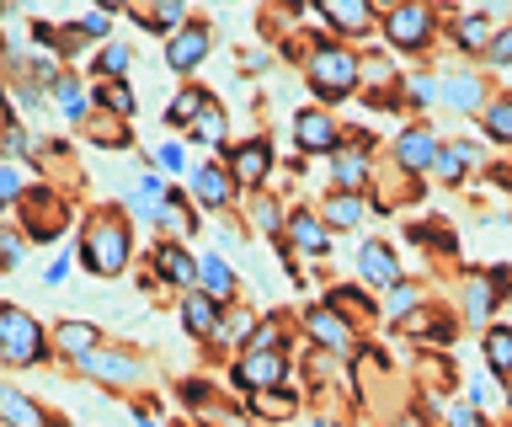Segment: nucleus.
Returning <instances> with one entry per match:
<instances>
[{"mask_svg": "<svg viewBox=\"0 0 512 427\" xmlns=\"http://www.w3.org/2000/svg\"><path fill=\"white\" fill-rule=\"evenodd\" d=\"M438 11L432 6H422V0H400V6H390V11H379V33H384V43H390L395 54H422L432 38H438Z\"/></svg>", "mask_w": 512, "mask_h": 427, "instance_id": "nucleus-3", "label": "nucleus"}, {"mask_svg": "<svg viewBox=\"0 0 512 427\" xmlns=\"http://www.w3.org/2000/svg\"><path fill=\"white\" fill-rule=\"evenodd\" d=\"M400 86H406V107H411V113H432V107H438V75H432V70L411 75V81H400Z\"/></svg>", "mask_w": 512, "mask_h": 427, "instance_id": "nucleus-41", "label": "nucleus"}, {"mask_svg": "<svg viewBox=\"0 0 512 427\" xmlns=\"http://www.w3.org/2000/svg\"><path fill=\"white\" fill-rule=\"evenodd\" d=\"M139 22L155 27V33H182V27H187V6H182V0H160L155 11H139Z\"/></svg>", "mask_w": 512, "mask_h": 427, "instance_id": "nucleus-42", "label": "nucleus"}, {"mask_svg": "<svg viewBox=\"0 0 512 427\" xmlns=\"http://www.w3.org/2000/svg\"><path fill=\"white\" fill-rule=\"evenodd\" d=\"M166 193H171V187L160 182V171H144V182L128 193V214H134V219H160V203H166Z\"/></svg>", "mask_w": 512, "mask_h": 427, "instance_id": "nucleus-36", "label": "nucleus"}, {"mask_svg": "<svg viewBox=\"0 0 512 427\" xmlns=\"http://www.w3.org/2000/svg\"><path fill=\"white\" fill-rule=\"evenodd\" d=\"M246 219H251L256 235H267V241H283V219H288V209L262 187V193H251V203H246Z\"/></svg>", "mask_w": 512, "mask_h": 427, "instance_id": "nucleus-30", "label": "nucleus"}, {"mask_svg": "<svg viewBox=\"0 0 512 427\" xmlns=\"http://www.w3.org/2000/svg\"><path fill=\"white\" fill-rule=\"evenodd\" d=\"M27 198V214H22V225H27V235H43V241H54V235L64 230V203L54 198V193H38V187H32V193H22Z\"/></svg>", "mask_w": 512, "mask_h": 427, "instance_id": "nucleus-22", "label": "nucleus"}, {"mask_svg": "<svg viewBox=\"0 0 512 427\" xmlns=\"http://www.w3.org/2000/svg\"><path fill=\"white\" fill-rule=\"evenodd\" d=\"M358 278H363V289L390 294L395 283L406 278V267H400V257H395L390 241H363V246H358Z\"/></svg>", "mask_w": 512, "mask_h": 427, "instance_id": "nucleus-13", "label": "nucleus"}, {"mask_svg": "<svg viewBox=\"0 0 512 427\" xmlns=\"http://www.w3.org/2000/svg\"><path fill=\"white\" fill-rule=\"evenodd\" d=\"M198 289L208 299H219V305H235L240 299V278H235V267L219 257V251H208V257H198Z\"/></svg>", "mask_w": 512, "mask_h": 427, "instance_id": "nucleus-23", "label": "nucleus"}, {"mask_svg": "<svg viewBox=\"0 0 512 427\" xmlns=\"http://www.w3.org/2000/svg\"><path fill=\"white\" fill-rule=\"evenodd\" d=\"M491 81L480 70H448L438 75V107L443 113H454V118H480L486 113V102H491Z\"/></svg>", "mask_w": 512, "mask_h": 427, "instance_id": "nucleus-9", "label": "nucleus"}, {"mask_svg": "<svg viewBox=\"0 0 512 427\" xmlns=\"http://www.w3.org/2000/svg\"><path fill=\"white\" fill-rule=\"evenodd\" d=\"M326 305H331V310H342L352 326H358V321H379V305L368 299L363 283H336V289L326 294Z\"/></svg>", "mask_w": 512, "mask_h": 427, "instance_id": "nucleus-32", "label": "nucleus"}, {"mask_svg": "<svg viewBox=\"0 0 512 427\" xmlns=\"http://www.w3.org/2000/svg\"><path fill=\"white\" fill-rule=\"evenodd\" d=\"M251 353H283L288 347V326H283V315H256V331H251Z\"/></svg>", "mask_w": 512, "mask_h": 427, "instance_id": "nucleus-39", "label": "nucleus"}, {"mask_svg": "<svg viewBox=\"0 0 512 427\" xmlns=\"http://www.w3.org/2000/svg\"><path fill=\"white\" fill-rule=\"evenodd\" d=\"M155 166H160V171H182V145H176V139L155 145Z\"/></svg>", "mask_w": 512, "mask_h": 427, "instance_id": "nucleus-51", "label": "nucleus"}, {"mask_svg": "<svg viewBox=\"0 0 512 427\" xmlns=\"http://www.w3.org/2000/svg\"><path fill=\"white\" fill-rule=\"evenodd\" d=\"M80 374L102 379V385H134L139 358H134V353H118V347H96V353L80 363Z\"/></svg>", "mask_w": 512, "mask_h": 427, "instance_id": "nucleus-21", "label": "nucleus"}, {"mask_svg": "<svg viewBox=\"0 0 512 427\" xmlns=\"http://www.w3.org/2000/svg\"><path fill=\"white\" fill-rule=\"evenodd\" d=\"M54 102H59L64 118H86L91 113V91H86V81H75V75H59L54 81Z\"/></svg>", "mask_w": 512, "mask_h": 427, "instance_id": "nucleus-38", "label": "nucleus"}, {"mask_svg": "<svg viewBox=\"0 0 512 427\" xmlns=\"http://www.w3.org/2000/svg\"><path fill=\"white\" fill-rule=\"evenodd\" d=\"M283 246L294 251V257L326 262V257H331V230L320 225L315 209H288V219H283Z\"/></svg>", "mask_w": 512, "mask_h": 427, "instance_id": "nucleus-11", "label": "nucleus"}, {"mask_svg": "<svg viewBox=\"0 0 512 427\" xmlns=\"http://www.w3.org/2000/svg\"><path fill=\"white\" fill-rule=\"evenodd\" d=\"M443 427H496V422H491L480 406H470V401H454V406H448V417H443Z\"/></svg>", "mask_w": 512, "mask_h": 427, "instance_id": "nucleus-47", "label": "nucleus"}, {"mask_svg": "<svg viewBox=\"0 0 512 427\" xmlns=\"http://www.w3.org/2000/svg\"><path fill=\"white\" fill-rule=\"evenodd\" d=\"M219 299H208L203 289H187L182 294V326H187V337H198V342H208L219 331Z\"/></svg>", "mask_w": 512, "mask_h": 427, "instance_id": "nucleus-25", "label": "nucleus"}, {"mask_svg": "<svg viewBox=\"0 0 512 427\" xmlns=\"http://www.w3.org/2000/svg\"><path fill=\"white\" fill-rule=\"evenodd\" d=\"M304 86H310L315 107L358 97V49L336 43L331 33H310L304 38Z\"/></svg>", "mask_w": 512, "mask_h": 427, "instance_id": "nucleus-1", "label": "nucleus"}, {"mask_svg": "<svg viewBox=\"0 0 512 427\" xmlns=\"http://www.w3.org/2000/svg\"><path fill=\"white\" fill-rule=\"evenodd\" d=\"M422 305H427V289H422L416 278H400L395 289L379 299V321H384V326H400L411 310H422Z\"/></svg>", "mask_w": 512, "mask_h": 427, "instance_id": "nucleus-27", "label": "nucleus"}, {"mask_svg": "<svg viewBox=\"0 0 512 427\" xmlns=\"http://www.w3.org/2000/svg\"><path fill=\"white\" fill-rule=\"evenodd\" d=\"M224 166H230L235 187H251V193H262L267 177H272V145H267V139H240Z\"/></svg>", "mask_w": 512, "mask_h": 427, "instance_id": "nucleus-14", "label": "nucleus"}, {"mask_svg": "<svg viewBox=\"0 0 512 427\" xmlns=\"http://www.w3.org/2000/svg\"><path fill=\"white\" fill-rule=\"evenodd\" d=\"M208 49H214V27H208V22H187L182 33H171V43H166V65L176 75H187V70H198L208 59Z\"/></svg>", "mask_w": 512, "mask_h": 427, "instance_id": "nucleus-16", "label": "nucleus"}, {"mask_svg": "<svg viewBox=\"0 0 512 427\" xmlns=\"http://www.w3.org/2000/svg\"><path fill=\"white\" fill-rule=\"evenodd\" d=\"M379 91V86H400L395 75V54H384V43H368V49H358V91Z\"/></svg>", "mask_w": 512, "mask_h": 427, "instance_id": "nucleus-28", "label": "nucleus"}, {"mask_svg": "<svg viewBox=\"0 0 512 427\" xmlns=\"http://www.w3.org/2000/svg\"><path fill=\"white\" fill-rule=\"evenodd\" d=\"M299 326H304V337H310L320 353H336V358H358V353H363L358 326H352L342 310H331L326 299H320V305H304Z\"/></svg>", "mask_w": 512, "mask_h": 427, "instance_id": "nucleus-4", "label": "nucleus"}, {"mask_svg": "<svg viewBox=\"0 0 512 427\" xmlns=\"http://www.w3.org/2000/svg\"><path fill=\"white\" fill-rule=\"evenodd\" d=\"M107 22H112L107 11H91V17H80V27H86V38H102V33H107Z\"/></svg>", "mask_w": 512, "mask_h": 427, "instance_id": "nucleus-52", "label": "nucleus"}, {"mask_svg": "<svg viewBox=\"0 0 512 427\" xmlns=\"http://www.w3.org/2000/svg\"><path fill=\"white\" fill-rule=\"evenodd\" d=\"M374 182V139L368 134H347L342 150L331 155V193H358Z\"/></svg>", "mask_w": 512, "mask_h": 427, "instance_id": "nucleus-8", "label": "nucleus"}, {"mask_svg": "<svg viewBox=\"0 0 512 427\" xmlns=\"http://www.w3.org/2000/svg\"><path fill=\"white\" fill-rule=\"evenodd\" d=\"M480 353H486V369L496 379H512V326H486Z\"/></svg>", "mask_w": 512, "mask_h": 427, "instance_id": "nucleus-34", "label": "nucleus"}, {"mask_svg": "<svg viewBox=\"0 0 512 427\" xmlns=\"http://www.w3.org/2000/svg\"><path fill=\"white\" fill-rule=\"evenodd\" d=\"M320 22H326L331 38L347 43V49H358V43H368L379 33V11L363 6V0H326V6H320Z\"/></svg>", "mask_w": 512, "mask_h": 427, "instance_id": "nucleus-10", "label": "nucleus"}, {"mask_svg": "<svg viewBox=\"0 0 512 427\" xmlns=\"http://www.w3.org/2000/svg\"><path fill=\"white\" fill-rule=\"evenodd\" d=\"M203 107H208V91H203V86H182V91L171 97V107H166V129H192Z\"/></svg>", "mask_w": 512, "mask_h": 427, "instance_id": "nucleus-37", "label": "nucleus"}, {"mask_svg": "<svg viewBox=\"0 0 512 427\" xmlns=\"http://www.w3.org/2000/svg\"><path fill=\"white\" fill-rule=\"evenodd\" d=\"M486 65L491 70H512V22L496 27V38H491V49H486Z\"/></svg>", "mask_w": 512, "mask_h": 427, "instance_id": "nucleus-48", "label": "nucleus"}, {"mask_svg": "<svg viewBox=\"0 0 512 427\" xmlns=\"http://www.w3.org/2000/svg\"><path fill=\"white\" fill-rule=\"evenodd\" d=\"M48 353V342H43V326L32 321L27 310H16V305H0V358L16 363V369H27V363H38Z\"/></svg>", "mask_w": 512, "mask_h": 427, "instance_id": "nucleus-5", "label": "nucleus"}, {"mask_svg": "<svg viewBox=\"0 0 512 427\" xmlns=\"http://www.w3.org/2000/svg\"><path fill=\"white\" fill-rule=\"evenodd\" d=\"M22 251H27V235L22 230H0V267H6V273L22 262Z\"/></svg>", "mask_w": 512, "mask_h": 427, "instance_id": "nucleus-49", "label": "nucleus"}, {"mask_svg": "<svg viewBox=\"0 0 512 427\" xmlns=\"http://www.w3.org/2000/svg\"><path fill=\"white\" fill-rule=\"evenodd\" d=\"M342 139H347V129H342V118L331 113V107H299L294 113V150H299V161L304 155H336L342 150Z\"/></svg>", "mask_w": 512, "mask_h": 427, "instance_id": "nucleus-7", "label": "nucleus"}, {"mask_svg": "<svg viewBox=\"0 0 512 427\" xmlns=\"http://www.w3.org/2000/svg\"><path fill=\"white\" fill-rule=\"evenodd\" d=\"M91 118V139L96 145H128V129H123V118H112V113H86Z\"/></svg>", "mask_w": 512, "mask_h": 427, "instance_id": "nucleus-46", "label": "nucleus"}, {"mask_svg": "<svg viewBox=\"0 0 512 427\" xmlns=\"http://www.w3.org/2000/svg\"><path fill=\"white\" fill-rule=\"evenodd\" d=\"M224 129H230L224 107H219V102H208L203 113H198V123H192V139H198V145H224Z\"/></svg>", "mask_w": 512, "mask_h": 427, "instance_id": "nucleus-43", "label": "nucleus"}, {"mask_svg": "<svg viewBox=\"0 0 512 427\" xmlns=\"http://www.w3.org/2000/svg\"><path fill=\"white\" fill-rule=\"evenodd\" d=\"M155 273L166 278V283H176V289H198V257L182 246V241H160L155 246Z\"/></svg>", "mask_w": 512, "mask_h": 427, "instance_id": "nucleus-20", "label": "nucleus"}, {"mask_svg": "<svg viewBox=\"0 0 512 427\" xmlns=\"http://www.w3.org/2000/svg\"><path fill=\"white\" fill-rule=\"evenodd\" d=\"M384 427H432V422H427V411H400V417H390Z\"/></svg>", "mask_w": 512, "mask_h": 427, "instance_id": "nucleus-53", "label": "nucleus"}, {"mask_svg": "<svg viewBox=\"0 0 512 427\" xmlns=\"http://www.w3.org/2000/svg\"><path fill=\"white\" fill-rule=\"evenodd\" d=\"M54 347L64 358H75V363H86L96 347H102V331L96 326H86V321H59L54 326Z\"/></svg>", "mask_w": 512, "mask_h": 427, "instance_id": "nucleus-29", "label": "nucleus"}, {"mask_svg": "<svg viewBox=\"0 0 512 427\" xmlns=\"http://www.w3.org/2000/svg\"><path fill=\"white\" fill-rule=\"evenodd\" d=\"M0 17H6V6H0Z\"/></svg>", "mask_w": 512, "mask_h": 427, "instance_id": "nucleus-55", "label": "nucleus"}, {"mask_svg": "<svg viewBox=\"0 0 512 427\" xmlns=\"http://www.w3.org/2000/svg\"><path fill=\"white\" fill-rule=\"evenodd\" d=\"M160 225H166V230L176 235V241H182V235H192V230H198V219H192V209H187V198L176 193V187H171V193H166V203H160Z\"/></svg>", "mask_w": 512, "mask_h": 427, "instance_id": "nucleus-40", "label": "nucleus"}, {"mask_svg": "<svg viewBox=\"0 0 512 427\" xmlns=\"http://www.w3.org/2000/svg\"><path fill=\"white\" fill-rule=\"evenodd\" d=\"M96 102H102L112 118H134V107H139L134 91H128V81H102L96 86Z\"/></svg>", "mask_w": 512, "mask_h": 427, "instance_id": "nucleus-44", "label": "nucleus"}, {"mask_svg": "<svg viewBox=\"0 0 512 427\" xmlns=\"http://www.w3.org/2000/svg\"><path fill=\"white\" fill-rule=\"evenodd\" d=\"M128 65H134V43H107V49L96 54V75H107V81H118Z\"/></svg>", "mask_w": 512, "mask_h": 427, "instance_id": "nucleus-45", "label": "nucleus"}, {"mask_svg": "<svg viewBox=\"0 0 512 427\" xmlns=\"http://www.w3.org/2000/svg\"><path fill=\"white\" fill-rule=\"evenodd\" d=\"M496 310H502V299H496V289H491V273L486 267H470V273L459 278V315L470 326H491Z\"/></svg>", "mask_w": 512, "mask_h": 427, "instance_id": "nucleus-15", "label": "nucleus"}, {"mask_svg": "<svg viewBox=\"0 0 512 427\" xmlns=\"http://www.w3.org/2000/svg\"><path fill=\"white\" fill-rule=\"evenodd\" d=\"M235 193H240V187H235V177H230V166H214V161H208V166L192 171V198H198L203 209H230Z\"/></svg>", "mask_w": 512, "mask_h": 427, "instance_id": "nucleus-19", "label": "nucleus"}, {"mask_svg": "<svg viewBox=\"0 0 512 427\" xmlns=\"http://www.w3.org/2000/svg\"><path fill=\"white\" fill-rule=\"evenodd\" d=\"M27 193V177L16 166H0V203H11V198H22Z\"/></svg>", "mask_w": 512, "mask_h": 427, "instance_id": "nucleus-50", "label": "nucleus"}, {"mask_svg": "<svg viewBox=\"0 0 512 427\" xmlns=\"http://www.w3.org/2000/svg\"><path fill=\"white\" fill-rule=\"evenodd\" d=\"M251 331H256V310L246 305V299H235V305H224V310H219L214 342H224V347H246V342H251Z\"/></svg>", "mask_w": 512, "mask_h": 427, "instance_id": "nucleus-31", "label": "nucleus"}, {"mask_svg": "<svg viewBox=\"0 0 512 427\" xmlns=\"http://www.w3.org/2000/svg\"><path fill=\"white\" fill-rule=\"evenodd\" d=\"M480 166V150L470 145V139H443L438 145V161H432V182H443V187H459L470 171Z\"/></svg>", "mask_w": 512, "mask_h": 427, "instance_id": "nucleus-18", "label": "nucleus"}, {"mask_svg": "<svg viewBox=\"0 0 512 427\" xmlns=\"http://www.w3.org/2000/svg\"><path fill=\"white\" fill-rule=\"evenodd\" d=\"M315 214H320V225H326V230H358L368 219V198H358V193H326Z\"/></svg>", "mask_w": 512, "mask_h": 427, "instance_id": "nucleus-24", "label": "nucleus"}, {"mask_svg": "<svg viewBox=\"0 0 512 427\" xmlns=\"http://www.w3.org/2000/svg\"><path fill=\"white\" fill-rule=\"evenodd\" d=\"M0 422H6V427H48L43 406L27 401L16 385H0Z\"/></svg>", "mask_w": 512, "mask_h": 427, "instance_id": "nucleus-33", "label": "nucleus"}, {"mask_svg": "<svg viewBox=\"0 0 512 427\" xmlns=\"http://www.w3.org/2000/svg\"><path fill=\"white\" fill-rule=\"evenodd\" d=\"M128 251H134V230H128V219L118 209H102L86 219V230H80V262L96 278H118L128 267Z\"/></svg>", "mask_w": 512, "mask_h": 427, "instance_id": "nucleus-2", "label": "nucleus"}, {"mask_svg": "<svg viewBox=\"0 0 512 427\" xmlns=\"http://www.w3.org/2000/svg\"><path fill=\"white\" fill-rule=\"evenodd\" d=\"M443 33H448V43H454L459 54H480V59H486L491 38H496V22H491V11H454Z\"/></svg>", "mask_w": 512, "mask_h": 427, "instance_id": "nucleus-17", "label": "nucleus"}, {"mask_svg": "<svg viewBox=\"0 0 512 427\" xmlns=\"http://www.w3.org/2000/svg\"><path fill=\"white\" fill-rule=\"evenodd\" d=\"M251 411H256V417H262L267 427L299 422V390H294V385H278V390H256V395H251Z\"/></svg>", "mask_w": 512, "mask_h": 427, "instance_id": "nucleus-26", "label": "nucleus"}, {"mask_svg": "<svg viewBox=\"0 0 512 427\" xmlns=\"http://www.w3.org/2000/svg\"><path fill=\"white\" fill-rule=\"evenodd\" d=\"M507 406H512V379H507Z\"/></svg>", "mask_w": 512, "mask_h": 427, "instance_id": "nucleus-54", "label": "nucleus"}, {"mask_svg": "<svg viewBox=\"0 0 512 427\" xmlns=\"http://www.w3.org/2000/svg\"><path fill=\"white\" fill-rule=\"evenodd\" d=\"M230 379L246 395H256V390H278V385H288V353H240L235 358V369H230Z\"/></svg>", "mask_w": 512, "mask_h": 427, "instance_id": "nucleus-12", "label": "nucleus"}, {"mask_svg": "<svg viewBox=\"0 0 512 427\" xmlns=\"http://www.w3.org/2000/svg\"><path fill=\"white\" fill-rule=\"evenodd\" d=\"M438 145H443V139L432 134V123H427V118H416V123H406V129L395 134V145H390V161H395V171H400V177L422 182L427 171H432V161H438Z\"/></svg>", "mask_w": 512, "mask_h": 427, "instance_id": "nucleus-6", "label": "nucleus"}, {"mask_svg": "<svg viewBox=\"0 0 512 427\" xmlns=\"http://www.w3.org/2000/svg\"><path fill=\"white\" fill-rule=\"evenodd\" d=\"M480 129H486L491 145L512 150V91H502V97L486 102V113H480Z\"/></svg>", "mask_w": 512, "mask_h": 427, "instance_id": "nucleus-35", "label": "nucleus"}]
</instances>
